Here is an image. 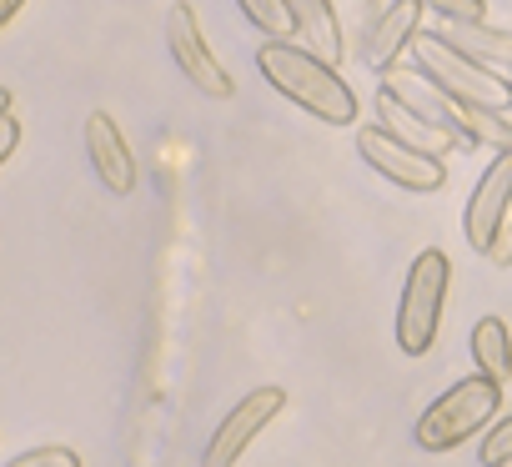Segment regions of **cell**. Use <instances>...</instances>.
Wrapping results in <instances>:
<instances>
[{
  "mask_svg": "<svg viewBox=\"0 0 512 467\" xmlns=\"http://www.w3.org/2000/svg\"><path fill=\"white\" fill-rule=\"evenodd\" d=\"M256 71L267 76V86L277 96H287L292 106H302L307 116H317L327 126H357V116H362L357 91L317 51H302L292 41H267L256 51Z\"/></svg>",
  "mask_w": 512,
  "mask_h": 467,
  "instance_id": "obj_1",
  "label": "cell"
},
{
  "mask_svg": "<svg viewBox=\"0 0 512 467\" xmlns=\"http://www.w3.org/2000/svg\"><path fill=\"white\" fill-rule=\"evenodd\" d=\"M502 407H507V387L492 382V377H482V372H472V377L452 382V387L417 417V447H422V452H452V447H462L467 437H477Z\"/></svg>",
  "mask_w": 512,
  "mask_h": 467,
  "instance_id": "obj_2",
  "label": "cell"
},
{
  "mask_svg": "<svg viewBox=\"0 0 512 467\" xmlns=\"http://www.w3.org/2000/svg\"><path fill=\"white\" fill-rule=\"evenodd\" d=\"M447 287H452V262L447 252L427 247L417 252V262L407 267V287L397 302V347L402 357H427L437 332H442V307H447Z\"/></svg>",
  "mask_w": 512,
  "mask_h": 467,
  "instance_id": "obj_3",
  "label": "cell"
},
{
  "mask_svg": "<svg viewBox=\"0 0 512 467\" xmlns=\"http://www.w3.org/2000/svg\"><path fill=\"white\" fill-rule=\"evenodd\" d=\"M407 51H412V66H417L422 86H432L437 96H452V101H467V106L507 111V81L487 76V66H477L472 56H462V51L447 46L442 36L417 31V36L407 41Z\"/></svg>",
  "mask_w": 512,
  "mask_h": 467,
  "instance_id": "obj_4",
  "label": "cell"
},
{
  "mask_svg": "<svg viewBox=\"0 0 512 467\" xmlns=\"http://www.w3.org/2000/svg\"><path fill=\"white\" fill-rule=\"evenodd\" d=\"M357 156L377 176H387L392 186H402L407 196H432V191L447 186V166L437 161V151L407 146L387 126H357Z\"/></svg>",
  "mask_w": 512,
  "mask_h": 467,
  "instance_id": "obj_5",
  "label": "cell"
},
{
  "mask_svg": "<svg viewBox=\"0 0 512 467\" xmlns=\"http://www.w3.org/2000/svg\"><path fill=\"white\" fill-rule=\"evenodd\" d=\"M166 46H171V61L181 66V76H186L201 96H211V101H231V96H236V81H231L226 66L211 56V46H206V36H201V26H196V11L186 6V0H176V6L166 11Z\"/></svg>",
  "mask_w": 512,
  "mask_h": 467,
  "instance_id": "obj_6",
  "label": "cell"
},
{
  "mask_svg": "<svg viewBox=\"0 0 512 467\" xmlns=\"http://www.w3.org/2000/svg\"><path fill=\"white\" fill-rule=\"evenodd\" d=\"M507 206H512V156L497 151V161L477 176L467 211H462V231H467V247L477 257H487L497 247V237L507 231Z\"/></svg>",
  "mask_w": 512,
  "mask_h": 467,
  "instance_id": "obj_7",
  "label": "cell"
},
{
  "mask_svg": "<svg viewBox=\"0 0 512 467\" xmlns=\"http://www.w3.org/2000/svg\"><path fill=\"white\" fill-rule=\"evenodd\" d=\"M282 407H287V392H282V387H256V392H246V397L221 417L216 437L206 442V467H236V457L251 447V437L262 432L272 417H282Z\"/></svg>",
  "mask_w": 512,
  "mask_h": 467,
  "instance_id": "obj_8",
  "label": "cell"
},
{
  "mask_svg": "<svg viewBox=\"0 0 512 467\" xmlns=\"http://www.w3.org/2000/svg\"><path fill=\"white\" fill-rule=\"evenodd\" d=\"M86 156H91V171L96 181L111 191V196H131L136 191V156L116 126L111 111H91L86 116Z\"/></svg>",
  "mask_w": 512,
  "mask_h": 467,
  "instance_id": "obj_9",
  "label": "cell"
},
{
  "mask_svg": "<svg viewBox=\"0 0 512 467\" xmlns=\"http://www.w3.org/2000/svg\"><path fill=\"white\" fill-rule=\"evenodd\" d=\"M422 0H392V6L377 16V26L367 31V46H362V61L372 71H392V61L407 51V41L417 36V21H422Z\"/></svg>",
  "mask_w": 512,
  "mask_h": 467,
  "instance_id": "obj_10",
  "label": "cell"
},
{
  "mask_svg": "<svg viewBox=\"0 0 512 467\" xmlns=\"http://www.w3.org/2000/svg\"><path fill=\"white\" fill-rule=\"evenodd\" d=\"M282 6L292 16V31L307 36L327 66H337L342 61V21L332 11V0H282Z\"/></svg>",
  "mask_w": 512,
  "mask_h": 467,
  "instance_id": "obj_11",
  "label": "cell"
},
{
  "mask_svg": "<svg viewBox=\"0 0 512 467\" xmlns=\"http://www.w3.org/2000/svg\"><path fill=\"white\" fill-rule=\"evenodd\" d=\"M467 352H472V362H477L482 377H492V382L507 387V322L502 317H477V327L467 337Z\"/></svg>",
  "mask_w": 512,
  "mask_h": 467,
  "instance_id": "obj_12",
  "label": "cell"
},
{
  "mask_svg": "<svg viewBox=\"0 0 512 467\" xmlns=\"http://www.w3.org/2000/svg\"><path fill=\"white\" fill-rule=\"evenodd\" d=\"M447 46H457L462 56H472L477 66H487V56H492V76H502L507 81V51H512V41H507V31H482V26H452V36H442Z\"/></svg>",
  "mask_w": 512,
  "mask_h": 467,
  "instance_id": "obj_13",
  "label": "cell"
},
{
  "mask_svg": "<svg viewBox=\"0 0 512 467\" xmlns=\"http://www.w3.org/2000/svg\"><path fill=\"white\" fill-rule=\"evenodd\" d=\"M377 116H387L382 126H387L397 141H407V146H422V151H437V136H432V131H427V126H422V121H417V116H412V111H407V106H402V101L387 91V86L377 91Z\"/></svg>",
  "mask_w": 512,
  "mask_h": 467,
  "instance_id": "obj_14",
  "label": "cell"
},
{
  "mask_svg": "<svg viewBox=\"0 0 512 467\" xmlns=\"http://www.w3.org/2000/svg\"><path fill=\"white\" fill-rule=\"evenodd\" d=\"M241 6V16L262 31V36H272V41H292L297 31H292V16H287V6L282 0H236Z\"/></svg>",
  "mask_w": 512,
  "mask_h": 467,
  "instance_id": "obj_15",
  "label": "cell"
},
{
  "mask_svg": "<svg viewBox=\"0 0 512 467\" xmlns=\"http://www.w3.org/2000/svg\"><path fill=\"white\" fill-rule=\"evenodd\" d=\"M482 432H487V437H482V447H477V462H482V467H507V457H512V417L497 412Z\"/></svg>",
  "mask_w": 512,
  "mask_h": 467,
  "instance_id": "obj_16",
  "label": "cell"
},
{
  "mask_svg": "<svg viewBox=\"0 0 512 467\" xmlns=\"http://www.w3.org/2000/svg\"><path fill=\"white\" fill-rule=\"evenodd\" d=\"M422 6H432L447 26H482L487 21V0H422Z\"/></svg>",
  "mask_w": 512,
  "mask_h": 467,
  "instance_id": "obj_17",
  "label": "cell"
},
{
  "mask_svg": "<svg viewBox=\"0 0 512 467\" xmlns=\"http://www.w3.org/2000/svg\"><path fill=\"white\" fill-rule=\"evenodd\" d=\"M6 467H81V452H71V447H31V452H21V457H11Z\"/></svg>",
  "mask_w": 512,
  "mask_h": 467,
  "instance_id": "obj_18",
  "label": "cell"
},
{
  "mask_svg": "<svg viewBox=\"0 0 512 467\" xmlns=\"http://www.w3.org/2000/svg\"><path fill=\"white\" fill-rule=\"evenodd\" d=\"M16 146H21V121L6 111V116H0V166L16 156Z\"/></svg>",
  "mask_w": 512,
  "mask_h": 467,
  "instance_id": "obj_19",
  "label": "cell"
},
{
  "mask_svg": "<svg viewBox=\"0 0 512 467\" xmlns=\"http://www.w3.org/2000/svg\"><path fill=\"white\" fill-rule=\"evenodd\" d=\"M21 6H26V0H0V31H6V26L21 16Z\"/></svg>",
  "mask_w": 512,
  "mask_h": 467,
  "instance_id": "obj_20",
  "label": "cell"
},
{
  "mask_svg": "<svg viewBox=\"0 0 512 467\" xmlns=\"http://www.w3.org/2000/svg\"><path fill=\"white\" fill-rule=\"evenodd\" d=\"M11 101H16V96H11L6 86H0V116H6V111H11Z\"/></svg>",
  "mask_w": 512,
  "mask_h": 467,
  "instance_id": "obj_21",
  "label": "cell"
}]
</instances>
